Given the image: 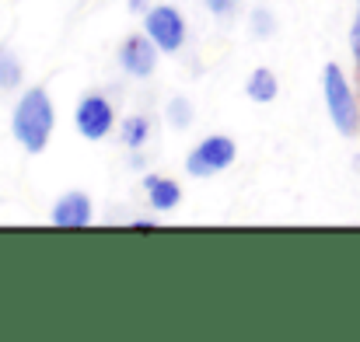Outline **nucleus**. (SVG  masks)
<instances>
[{
    "label": "nucleus",
    "mask_w": 360,
    "mask_h": 342,
    "mask_svg": "<svg viewBox=\"0 0 360 342\" xmlns=\"http://www.w3.org/2000/svg\"><path fill=\"white\" fill-rule=\"evenodd\" d=\"M147 35L154 39V46L175 53L182 46V39H186V25H182V18L172 7H154L147 14Z\"/></svg>",
    "instance_id": "20e7f679"
},
{
    "label": "nucleus",
    "mask_w": 360,
    "mask_h": 342,
    "mask_svg": "<svg viewBox=\"0 0 360 342\" xmlns=\"http://www.w3.org/2000/svg\"><path fill=\"white\" fill-rule=\"evenodd\" d=\"M56 228H88L91 224V199L84 192H67L53 210Z\"/></svg>",
    "instance_id": "423d86ee"
},
{
    "label": "nucleus",
    "mask_w": 360,
    "mask_h": 342,
    "mask_svg": "<svg viewBox=\"0 0 360 342\" xmlns=\"http://www.w3.org/2000/svg\"><path fill=\"white\" fill-rule=\"evenodd\" d=\"M168 115H172L175 126H189V105H186V102H172V105H168Z\"/></svg>",
    "instance_id": "f8f14e48"
},
{
    "label": "nucleus",
    "mask_w": 360,
    "mask_h": 342,
    "mask_svg": "<svg viewBox=\"0 0 360 342\" xmlns=\"http://www.w3.org/2000/svg\"><path fill=\"white\" fill-rule=\"evenodd\" d=\"M122 136H126V143H129V147H140V143H143V136H147V119H129Z\"/></svg>",
    "instance_id": "9b49d317"
},
{
    "label": "nucleus",
    "mask_w": 360,
    "mask_h": 342,
    "mask_svg": "<svg viewBox=\"0 0 360 342\" xmlns=\"http://www.w3.org/2000/svg\"><path fill=\"white\" fill-rule=\"evenodd\" d=\"M18 81H21V67H18L14 53L0 46V88H18Z\"/></svg>",
    "instance_id": "9d476101"
},
{
    "label": "nucleus",
    "mask_w": 360,
    "mask_h": 342,
    "mask_svg": "<svg viewBox=\"0 0 360 342\" xmlns=\"http://www.w3.org/2000/svg\"><path fill=\"white\" fill-rule=\"evenodd\" d=\"M350 49H354V56H357V63H360V0H357V21L350 28Z\"/></svg>",
    "instance_id": "ddd939ff"
},
{
    "label": "nucleus",
    "mask_w": 360,
    "mask_h": 342,
    "mask_svg": "<svg viewBox=\"0 0 360 342\" xmlns=\"http://www.w3.org/2000/svg\"><path fill=\"white\" fill-rule=\"evenodd\" d=\"M210 4H214V11H217V14H224V11H228L235 0H210Z\"/></svg>",
    "instance_id": "4468645a"
},
{
    "label": "nucleus",
    "mask_w": 360,
    "mask_h": 342,
    "mask_svg": "<svg viewBox=\"0 0 360 342\" xmlns=\"http://www.w3.org/2000/svg\"><path fill=\"white\" fill-rule=\"evenodd\" d=\"M147 185V196H150V203L158 206V210H172L175 203H179V196H182V189L175 185V182H168V178H147L143 182Z\"/></svg>",
    "instance_id": "6e6552de"
},
{
    "label": "nucleus",
    "mask_w": 360,
    "mask_h": 342,
    "mask_svg": "<svg viewBox=\"0 0 360 342\" xmlns=\"http://www.w3.org/2000/svg\"><path fill=\"white\" fill-rule=\"evenodd\" d=\"M322 88H326V102H329V115H333V126L343 133V136H357L360 129V105L350 91V81L343 77V70L336 63L326 67L322 74Z\"/></svg>",
    "instance_id": "f03ea898"
},
{
    "label": "nucleus",
    "mask_w": 360,
    "mask_h": 342,
    "mask_svg": "<svg viewBox=\"0 0 360 342\" xmlns=\"http://www.w3.org/2000/svg\"><path fill=\"white\" fill-rule=\"evenodd\" d=\"M133 4H140V0H133Z\"/></svg>",
    "instance_id": "2eb2a0df"
},
{
    "label": "nucleus",
    "mask_w": 360,
    "mask_h": 342,
    "mask_svg": "<svg viewBox=\"0 0 360 342\" xmlns=\"http://www.w3.org/2000/svg\"><path fill=\"white\" fill-rule=\"evenodd\" d=\"M231 161H235V143L228 136H210L186 157V168H189V175L203 178V175H214V171L228 168Z\"/></svg>",
    "instance_id": "7ed1b4c3"
},
{
    "label": "nucleus",
    "mask_w": 360,
    "mask_h": 342,
    "mask_svg": "<svg viewBox=\"0 0 360 342\" xmlns=\"http://www.w3.org/2000/svg\"><path fill=\"white\" fill-rule=\"evenodd\" d=\"M49 133H53V105H49L46 91L35 88V91H28V95L18 102V109H14V136L25 143V150L39 154V150L46 147Z\"/></svg>",
    "instance_id": "f257e3e1"
},
{
    "label": "nucleus",
    "mask_w": 360,
    "mask_h": 342,
    "mask_svg": "<svg viewBox=\"0 0 360 342\" xmlns=\"http://www.w3.org/2000/svg\"><path fill=\"white\" fill-rule=\"evenodd\" d=\"M77 129H81V136H88V140H102V136L112 129V109H109V102L98 98V95L84 98V102L77 105Z\"/></svg>",
    "instance_id": "39448f33"
},
{
    "label": "nucleus",
    "mask_w": 360,
    "mask_h": 342,
    "mask_svg": "<svg viewBox=\"0 0 360 342\" xmlns=\"http://www.w3.org/2000/svg\"><path fill=\"white\" fill-rule=\"evenodd\" d=\"M248 98L252 102H273L276 98V77L269 70H255L248 77Z\"/></svg>",
    "instance_id": "1a4fd4ad"
},
{
    "label": "nucleus",
    "mask_w": 360,
    "mask_h": 342,
    "mask_svg": "<svg viewBox=\"0 0 360 342\" xmlns=\"http://www.w3.org/2000/svg\"><path fill=\"white\" fill-rule=\"evenodd\" d=\"M154 42V39H150ZM147 39H129L126 46H122V53H120V60H122V67L133 74V77H147V74H154V63H158V53H154V46H150Z\"/></svg>",
    "instance_id": "0eeeda50"
}]
</instances>
